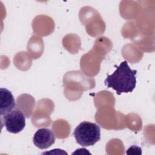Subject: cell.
Listing matches in <instances>:
<instances>
[{
  "mask_svg": "<svg viewBox=\"0 0 155 155\" xmlns=\"http://www.w3.org/2000/svg\"><path fill=\"white\" fill-rule=\"evenodd\" d=\"M15 100L12 92L7 88H0V115L4 116L15 107Z\"/></svg>",
  "mask_w": 155,
  "mask_h": 155,
  "instance_id": "5",
  "label": "cell"
},
{
  "mask_svg": "<svg viewBox=\"0 0 155 155\" xmlns=\"http://www.w3.org/2000/svg\"><path fill=\"white\" fill-rule=\"evenodd\" d=\"M3 121L7 131L11 133H20L25 127V115L18 109L12 110L4 115Z\"/></svg>",
  "mask_w": 155,
  "mask_h": 155,
  "instance_id": "3",
  "label": "cell"
},
{
  "mask_svg": "<svg viewBox=\"0 0 155 155\" xmlns=\"http://www.w3.org/2000/svg\"><path fill=\"white\" fill-rule=\"evenodd\" d=\"M72 154H91V153L88 151H87V150L85 149V148H79V149H77L76 150V151H74Z\"/></svg>",
  "mask_w": 155,
  "mask_h": 155,
  "instance_id": "7",
  "label": "cell"
},
{
  "mask_svg": "<svg viewBox=\"0 0 155 155\" xmlns=\"http://www.w3.org/2000/svg\"><path fill=\"white\" fill-rule=\"evenodd\" d=\"M137 71L131 70L126 61L122 62L104 81L105 85L116 91L117 94L131 93L136 87Z\"/></svg>",
  "mask_w": 155,
  "mask_h": 155,
  "instance_id": "1",
  "label": "cell"
},
{
  "mask_svg": "<svg viewBox=\"0 0 155 155\" xmlns=\"http://www.w3.org/2000/svg\"><path fill=\"white\" fill-rule=\"evenodd\" d=\"M55 135L53 131L49 129L42 128L35 133L33 137L34 145L39 149H47L55 142Z\"/></svg>",
  "mask_w": 155,
  "mask_h": 155,
  "instance_id": "4",
  "label": "cell"
},
{
  "mask_svg": "<svg viewBox=\"0 0 155 155\" xmlns=\"http://www.w3.org/2000/svg\"><path fill=\"white\" fill-rule=\"evenodd\" d=\"M73 134L82 147L93 146L101 139V128L96 123L84 121L76 127Z\"/></svg>",
  "mask_w": 155,
  "mask_h": 155,
  "instance_id": "2",
  "label": "cell"
},
{
  "mask_svg": "<svg viewBox=\"0 0 155 155\" xmlns=\"http://www.w3.org/2000/svg\"><path fill=\"white\" fill-rule=\"evenodd\" d=\"M126 154H141L142 149L139 147L133 145L127 150Z\"/></svg>",
  "mask_w": 155,
  "mask_h": 155,
  "instance_id": "6",
  "label": "cell"
}]
</instances>
